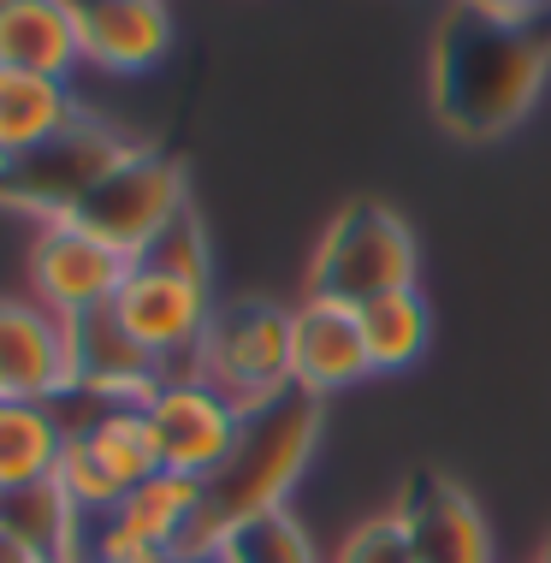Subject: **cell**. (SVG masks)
I'll use <instances>...</instances> for the list:
<instances>
[{"label":"cell","instance_id":"obj_1","mask_svg":"<svg viewBox=\"0 0 551 563\" xmlns=\"http://www.w3.org/2000/svg\"><path fill=\"white\" fill-rule=\"evenodd\" d=\"M551 71V12L546 19H486L451 7L433 42V113L439 125L486 143L528 119Z\"/></svg>","mask_w":551,"mask_h":563},{"label":"cell","instance_id":"obj_2","mask_svg":"<svg viewBox=\"0 0 551 563\" xmlns=\"http://www.w3.org/2000/svg\"><path fill=\"white\" fill-rule=\"evenodd\" d=\"M315 439H320V398H309V391H285L279 404L243 416L238 451L225 456V468L208 481L202 516H196L184 552H220V540L232 534L238 522L285 510V493L297 486L302 468H309Z\"/></svg>","mask_w":551,"mask_h":563},{"label":"cell","instance_id":"obj_3","mask_svg":"<svg viewBox=\"0 0 551 563\" xmlns=\"http://www.w3.org/2000/svg\"><path fill=\"white\" fill-rule=\"evenodd\" d=\"M196 379H208L225 404H238L243 416L279 404L285 391H297V362H290V309L262 297L220 302L202 332V350L190 362Z\"/></svg>","mask_w":551,"mask_h":563},{"label":"cell","instance_id":"obj_4","mask_svg":"<svg viewBox=\"0 0 551 563\" xmlns=\"http://www.w3.org/2000/svg\"><path fill=\"white\" fill-rule=\"evenodd\" d=\"M416 273H421V250L404 214H392L386 202H350L327 225V238H320L309 262V297L362 309V302L386 291H416Z\"/></svg>","mask_w":551,"mask_h":563},{"label":"cell","instance_id":"obj_5","mask_svg":"<svg viewBox=\"0 0 551 563\" xmlns=\"http://www.w3.org/2000/svg\"><path fill=\"white\" fill-rule=\"evenodd\" d=\"M184 208H190V185H184V166L161 148H143L136 143L113 173L101 178L96 190L71 208L66 220H78L84 232L107 238L113 250H125L131 262L155 243L166 225H173Z\"/></svg>","mask_w":551,"mask_h":563},{"label":"cell","instance_id":"obj_6","mask_svg":"<svg viewBox=\"0 0 551 563\" xmlns=\"http://www.w3.org/2000/svg\"><path fill=\"white\" fill-rule=\"evenodd\" d=\"M131 148H136L131 136L107 131L96 119H78V125L59 131L54 143H42L36 155L0 166V202L24 208V214H36V220H66Z\"/></svg>","mask_w":551,"mask_h":563},{"label":"cell","instance_id":"obj_7","mask_svg":"<svg viewBox=\"0 0 551 563\" xmlns=\"http://www.w3.org/2000/svg\"><path fill=\"white\" fill-rule=\"evenodd\" d=\"M125 273H131V255L96 232H84L78 220H36V232H30V250H24L30 297L59 321L107 309L125 285Z\"/></svg>","mask_w":551,"mask_h":563},{"label":"cell","instance_id":"obj_8","mask_svg":"<svg viewBox=\"0 0 551 563\" xmlns=\"http://www.w3.org/2000/svg\"><path fill=\"white\" fill-rule=\"evenodd\" d=\"M143 416H148V439H155L161 468L190 475V481L220 475L225 456L238 451V433H243V409L225 404L196 374H166L155 386V398L143 404Z\"/></svg>","mask_w":551,"mask_h":563},{"label":"cell","instance_id":"obj_9","mask_svg":"<svg viewBox=\"0 0 551 563\" xmlns=\"http://www.w3.org/2000/svg\"><path fill=\"white\" fill-rule=\"evenodd\" d=\"M107 309H113V321L125 327L166 374H190L196 350H202V332L213 321L208 285L178 279V273H161L148 262H131L125 285H119V297L107 302Z\"/></svg>","mask_w":551,"mask_h":563},{"label":"cell","instance_id":"obj_10","mask_svg":"<svg viewBox=\"0 0 551 563\" xmlns=\"http://www.w3.org/2000/svg\"><path fill=\"white\" fill-rule=\"evenodd\" d=\"M71 391L66 321L36 297H0V398L59 404Z\"/></svg>","mask_w":551,"mask_h":563},{"label":"cell","instance_id":"obj_11","mask_svg":"<svg viewBox=\"0 0 551 563\" xmlns=\"http://www.w3.org/2000/svg\"><path fill=\"white\" fill-rule=\"evenodd\" d=\"M66 339H71V391H78V398L148 404V398H155V386L166 379L161 362L113 321V309H96V314L66 321ZM71 391H66V398H71Z\"/></svg>","mask_w":551,"mask_h":563},{"label":"cell","instance_id":"obj_12","mask_svg":"<svg viewBox=\"0 0 551 563\" xmlns=\"http://www.w3.org/2000/svg\"><path fill=\"white\" fill-rule=\"evenodd\" d=\"M290 362H297V391H309V398L362 386L374 362H367L356 309L327 297H309L302 309H290Z\"/></svg>","mask_w":551,"mask_h":563},{"label":"cell","instance_id":"obj_13","mask_svg":"<svg viewBox=\"0 0 551 563\" xmlns=\"http://www.w3.org/2000/svg\"><path fill=\"white\" fill-rule=\"evenodd\" d=\"M66 12L78 19L84 59L119 78L161 66L173 48V19L161 0H66Z\"/></svg>","mask_w":551,"mask_h":563},{"label":"cell","instance_id":"obj_14","mask_svg":"<svg viewBox=\"0 0 551 563\" xmlns=\"http://www.w3.org/2000/svg\"><path fill=\"white\" fill-rule=\"evenodd\" d=\"M416 563H493V534H486L481 505L456 481L427 475L416 481L404 516H397Z\"/></svg>","mask_w":551,"mask_h":563},{"label":"cell","instance_id":"obj_15","mask_svg":"<svg viewBox=\"0 0 551 563\" xmlns=\"http://www.w3.org/2000/svg\"><path fill=\"white\" fill-rule=\"evenodd\" d=\"M84 66V36L66 0H0V71H36L71 84Z\"/></svg>","mask_w":551,"mask_h":563},{"label":"cell","instance_id":"obj_16","mask_svg":"<svg viewBox=\"0 0 551 563\" xmlns=\"http://www.w3.org/2000/svg\"><path fill=\"white\" fill-rule=\"evenodd\" d=\"M0 540L30 552L36 563H78L84 516L59 493V481L0 486Z\"/></svg>","mask_w":551,"mask_h":563},{"label":"cell","instance_id":"obj_17","mask_svg":"<svg viewBox=\"0 0 551 563\" xmlns=\"http://www.w3.org/2000/svg\"><path fill=\"white\" fill-rule=\"evenodd\" d=\"M84 113L71 101V84L36 78V71H0V166L36 155L42 143H54Z\"/></svg>","mask_w":551,"mask_h":563},{"label":"cell","instance_id":"obj_18","mask_svg":"<svg viewBox=\"0 0 551 563\" xmlns=\"http://www.w3.org/2000/svg\"><path fill=\"white\" fill-rule=\"evenodd\" d=\"M202 498H208V481H190V475H173V468H155L148 481H136L119 510H107L125 534L161 545V552H184L196 516H202Z\"/></svg>","mask_w":551,"mask_h":563},{"label":"cell","instance_id":"obj_19","mask_svg":"<svg viewBox=\"0 0 551 563\" xmlns=\"http://www.w3.org/2000/svg\"><path fill=\"white\" fill-rule=\"evenodd\" d=\"M66 416L59 404H30V398H0V486H30L54 481L66 456Z\"/></svg>","mask_w":551,"mask_h":563},{"label":"cell","instance_id":"obj_20","mask_svg":"<svg viewBox=\"0 0 551 563\" xmlns=\"http://www.w3.org/2000/svg\"><path fill=\"white\" fill-rule=\"evenodd\" d=\"M356 321H362V344H367L374 374L416 368L427 356V344H433V309L421 302V291H386V297L362 302Z\"/></svg>","mask_w":551,"mask_h":563},{"label":"cell","instance_id":"obj_21","mask_svg":"<svg viewBox=\"0 0 551 563\" xmlns=\"http://www.w3.org/2000/svg\"><path fill=\"white\" fill-rule=\"evenodd\" d=\"M220 558L225 563H320L315 540L302 534V522L290 510H267V516L238 522L232 534L220 540Z\"/></svg>","mask_w":551,"mask_h":563},{"label":"cell","instance_id":"obj_22","mask_svg":"<svg viewBox=\"0 0 551 563\" xmlns=\"http://www.w3.org/2000/svg\"><path fill=\"white\" fill-rule=\"evenodd\" d=\"M136 262H148V267H161V273H178V279H196V285H208V232H202V220L184 208V214L166 225V232L148 243Z\"/></svg>","mask_w":551,"mask_h":563},{"label":"cell","instance_id":"obj_23","mask_svg":"<svg viewBox=\"0 0 551 563\" xmlns=\"http://www.w3.org/2000/svg\"><path fill=\"white\" fill-rule=\"evenodd\" d=\"M173 552L125 534L113 516H84V540H78V563H166Z\"/></svg>","mask_w":551,"mask_h":563},{"label":"cell","instance_id":"obj_24","mask_svg":"<svg viewBox=\"0 0 551 563\" xmlns=\"http://www.w3.org/2000/svg\"><path fill=\"white\" fill-rule=\"evenodd\" d=\"M339 563H416V558H409V540H404V528H397V516H392V522H367L362 534H350Z\"/></svg>","mask_w":551,"mask_h":563},{"label":"cell","instance_id":"obj_25","mask_svg":"<svg viewBox=\"0 0 551 563\" xmlns=\"http://www.w3.org/2000/svg\"><path fill=\"white\" fill-rule=\"evenodd\" d=\"M469 12H486V19H546L551 0H456Z\"/></svg>","mask_w":551,"mask_h":563},{"label":"cell","instance_id":"obj_26","mask_svg":"<svg viewBox=\"0 0 551 563\" xmlns=\"http://www.w3.org/2000/svg\"><path fill=\"white\" fill-rule=\"evenodd\" d=\"M166 563H225V558L220 552H173Z\"/></svg>","mask_w":551,"mask_h":563},{"label":"cell","instance_id":"obj_27","mask_svg":"<svg viewBox=\"0 0 551 563\" xmlns=\"http://www.w3.org/2000/svg\"><path fill=\"white\" fill-rule=\"evenodd\" d=\"M0 563H36V558H30V552H19V545H7V540H0Z\"/></svg>","mask_w":551,"mask_h":563},{"label":"cell","instance_id":"obj_28","mask_svg":"<svg viewBox=\"0 0 551 563\" xmlns=\"http://www.w3.org/2000/svg\"><path fill=\"white\" fill-rule=\"evenodd\" d=\"M540 563H551V540H546V558H540Z\"/></svg>","mask_w":551,"mask_h":563}]
</instances>
